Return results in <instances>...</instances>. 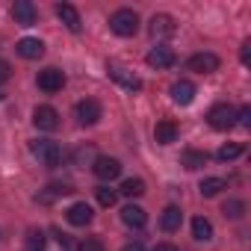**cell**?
Wrapping results in <instances>:
<instances>
[{
    "instance_id": "cell-31",
    "label": "cell",
    "mask_w": 251,
    "mask_h": 251,
    "mask_svg": "<svg viewBox=\"0 0 251 251\" xmlns=\"http://www.w3.org/2000/svg\"><path fill=\"white\" fill-rule=\"evenodd\" d=\"M239 59H242V65H248V62H251V42H242V50H239Z\"/></svg>"
},
{
    "instance_id": "cell-6",
    "label": "cell",
    "mask_w": 251,
    "mask_h": 251,
    "mask_svg": "<svg viewBox=\"0 0 251 251\" xmlns=\"http://www.w3.org/2000/svg\"><path fill=\"white\" fill-rule=\"evenodd\" d=\"M186 68L195 74H213V71H219V56L216 53H192L186 59Z\"/></svg>"
},
{
    "instance_id": "cell-2",
    "label": "cell",
    "mask_w": 251,
    "mask_h": 251,
    "mask_svg": "<svg viewBox=\"0 0 251 251\" xmlns=\"http://www.w3.org/2000/svg\"><path fill=\"white\" fill-rule=\"evenodd\" d=\"M30 151H33V157H36L42 166H48V169H56V166L62 163V148H59L56 142H50V139H36V142H30Z\"/></svg>"
},
{
    "instance_id": "cell-29",
    "label": "cell",
    "mask_w": 251,
    "mask_h": 251,
    "mask_svg": "<svg viewBox=\"0 0 251 251\" xmlns=\"http://www.w3.org/2000/svg\"><path fill=\"white\" fill-rule=\"evenodd\" d=\"M80 251H106V245H103V239H98V236H86V239L80 242Z\"/></svg>"
},
{
    "instance_id": "cell-8",
    "label": "cell",
    "mask_w": 251,
    "mask_h": 251,
    "mask_svg": "<svg viewBox=\"0 0 251 251\" xmlns=\"http://www.w3.org/2000/svg\"><path fill=\"white\" fill-rule=\"evenodd\" d=\"M62 86H65V74H62L59 68H45V71H39V89H42V92L53 95V92H59Z\"/></svg>"
},
{
    "instance_id": "cell-33",
    "label": "cell",
    "mask_w": 251,
    "mask_h": 251,
    "mask_svg": "<svg viewBox=\"0 0 251 251\" xmlns=\"http://www.w3.org/2000/svg\"><path fill=\"white\" fill-rule=\"evenodd\" d=\"M121 251H145V245H142V242H127Z\"/></svg>"
},
{
    "instance_id": "cell-4",
    "label": "cell",
    "mask_w": 251,
    "mask_h": 251,
    "mask_svg": "<svg viewBox=\"0 0 251 251\" xmlns=\"http://www.w3.org/2000/svg\"><path fill=\"white\" fill-rule=\"evenodd\" d=\"M106 71H109V77H112L121 89H127V92H139V89H142V80H139L127 65H121V62H109V65H106Z\"/></svg>"
},
{
    "instance_id": "cell-1",
    "label": "cell",
    "mask_w": 251,
    "mask_h": 251,
    "mask_svg": "<svg viewBox=\"0 0 251 251\" xmlns=\"http://www.w3.org/2000/svg\"><path fill=\"white\" fill-rule=\"evenodd\" d=\"M109 30L115 33V36H136V30H139V15L133 12V9H115L112 15H109Z\"/></svg>"
},
{
    "instance_id": "cell-3",
    "label": "cell",
    "mask_w": 251,
    "mask_h": 251,
    "mask_svg": "<svg viewBox=\"0 0 251 251\" xmlns=\"http://www.w3.org/2000/svg\"><path fill=\"white\" fill-rule=\"evenodd\" d=\"M207 121L213 130H230L236 124V109L230 103H216L210 112H207Z\"/></svg>"
},
{
    "instance_id": "cell-25",
    "label": "cell",
    "mask_w": 251,
    "mask_h": 251,
    "mask_svg": "<svg viewBox=\"0 0 251 251\" xmlns=\"http://www.w3.org/2000/svg\"><path fill=\"white\" fill-rule=\"evenodd\" d=\"M242 151H245V145H242V142H227V145H222V148L216 151V157H219L222 163H227V160H236Z\"/></svg>"
},
{
    "instance_id": "cell-19",
    "label": "cell",
    "mask_w": 251,
    "mask_h": 251,
    "mask_svg": "<svg viewBox=\"0 0 251 251\" xmlns=\"http://www.w3.org/2000/svg\"><path fill=\"white\" fill-rule=\"evenodd\" d=\"M15 50H18V56H24V59H39V56H45V45H42L39 39H21V42L15 45Z\"/></svg>"
},
{
    "instance_id": "cell-10",
    "label": "cell",
    "mask_w": 251,
    "mask_h": 251,
    "mask_svg": "<svg viewBox=\"0 0 251 251\" xmlns=\"http://www.w3.org/2000/svg\"><path fill=\"white\" fill-rule=\"evenodd\" d=\"M33 124H36L39 130H56V127H59V112H56L53 106H36Z\"/></svg>"
},
{
    "instance_id": "cell-14",
    "label": "cell",
    "mask_w": 251,
    "mask_h": 251,
    "mask_svg": "<svg viewBox=\"0 0 251 251\" xmlns=\"http://www.w3.org/2000/svg\"><path fill=\"white\" fill-rule=\"evenodd\" d=\"M145 62L151 68H172L175 65V50L172 48H151L148 56H145Z\"/></svg>"
},
{
    "instance_id": "cell-23",
    "label": "cell",
    "mask_w": 251,
    "mask_h": 251,
    "mask_svg": "<svg viewBox=\"0 0 251 251\" xmlns=\"http://www.w3.org/2000/svg\"><path fill=\"white\" fill-rule=\"evenodd\" d=\"M222 189H227V183H225L222 177H204L201 186H198V192H201L204 198H213V195H219Z\"/></svg>"
},
{
    "instance_id": "cell-20",
    "label": "cell",
    "mask_w": 251,
    "mask_h": 251,
    "mask_svg": "<svg viewBox=\"0 0 251 251\" xmlns=\"http://www.w3.org/2000/svg\"><path fill=\"white\" fill-rule=\"evenodd\" d=\"M71 192V186L68 183H50V186H45V192H39V204H53L56 198H62V195H68Z\"/></svg>"
},
{
    "instance_id": "cell-11",
    "label": "cell",
    "mask_w": 251,
    "mask_h": 251,
    "mask_svg": "<svg viewBox=\"0 0 251 251\" xmlns=\"http://www.w3.org/2000/svg\"><path fill=\"white\" fill-rule=\"evenodd\" d=\"M65 219H68L74 227H86V225L95 219V213H92V207H89L86 201H77V204H71V207L65 210Z\"/></svg>"
},
{
    "instance_id": "cell-5",
    "label": "cell",
    "mask_w": 251,
    "mask_h": 251,
    "mask_svg": "<svg viewBox=\"0 0 251 251\" xmlns=\"http://www.w3.org/2000/svg\"><path fill=\"white\" fill-rule=\"evenodd\" d=\"M77 121L83 124V127H92V124H98L100 121V115H103V109H100V103L95 100V98H83L80 103H77Z\"/></svg>"
},
{
    "instance_id": "cell-22",
    "label": "cell",
    "mask_w": 251,
    "mask_h": 251,
    "mask_svg": "<svg viewBox=\"0 0 251 251\" xmlns=\"http://www.w3.org/2000/svg\"><path fill=\"white\" fill-rule=\"evenodd\" d=\"M192 236H195L198 242H210V239H213V225H210L204 216H195V219H192Z\"/></svg>"
},
{
    "instance_id": "cell-34",
    "label": "cell",
    "mask_w": 251,
    "mask_h": 251,
    "mask_svg": "<svg viewBox=\"0 0 251 251\" xmlns=\"http://www.w3.org/2000/svg\"><path fill=\"white\" fill-rule=\"evenodd\" d=\"M154 251H177V248H175V245H172V242H160V245H157V248H154Z\"/></svg>"
},
{
    "instance_id": "cell-18",
    "label": "cell",
    "mask_w": 251,
    "mask_h": 251,
    "mask_svg": "<svg viewBox=\"0 0 251 251\" xmlns=\"http://www.w3.org/2000/svg\"><path fill=\"white\" fill-rule=\"evenodd\" d=\"M121 222L127 225V227H145V222H148V213L142 210V207H136V204H127L121 210Z\"/></svg>"
},
{
    "instance_id": "cell-15",
    "label": "cell",
    "mask_w": 251,
    "mask_h": 251,
    "mask_svg": "<svg viewBox=\"0 0 251 251\" xmlns=\"http://www.w3.org/2000/svg\"><path fill=\"white\" fill-rule=\"evenodd\" d=\"M172 100L175 103H180V106H189L192 100H195V86L189 83V80H177V83H172Z\"/></svg>"
},
{
    "instance_id": "cell-28",
    "label": "cell",
    "mask_w": 251,
    "mask_h": 251,
    "mask_svg": "<svg viewBox=\"0 0 251 251\" xmlns=\"http://www.w3.org/2000/svg\"><path fill=\"white\" fill-rule=\"evenodd\" d=\"M95 195H98V204H100V207H112V204L118 201V192L109 189V186H98Z\"/></svg>"
},
{
    "instance_id": "cell-9",
    "label": "cell",
    "mask_w": 251,
    "mask_h": 251,
    "mask_svg": "<svg viewBox=\"0 0 251 251\" xmlns=\"http://www.w3.org/2000/svg\"><path fill=\"white\" fill-rule=\"evenodd\" d=\"M92 172H95L100 180H112V177H118V175H121V163H118L115 157H95Z\"/></svg>"
},
{
    "instance_id": "cell-30",
    "label": "cell",
    "mask_w": 251,
    "mask_h": 251,
    "mask_svg": "<svg viewBox=\"0 0 251 251\" xmlns=\"http://www.w3.org/2000/svg\"><path fill=\"white\" fill-rule=\"evenodd\" d=\"M236 121L242 124V127H248V124H251V106H242V109L236 112Z\"/></svg>"
},
{
    "instance_id": "cell-12",
    "label": "cell",
    "mask_w": 251,
    "mask_h": 251,
    "mask_svg": "<svg viewBox=\"0 0 251 251\" xmlns=\"http://www.w3.org/2000/svg\"><path fill=\"white\" fill-rule=\"evenodd\" d=\"M56 15H59V21L71 30V33H80L83 30V21H80V12L71 6V3H56Z\"/></svg>"
},
{
    "instance_id": "cell-26",
    "label": "cell",
    "mask_w": 251,
    "mask_h": 251,
    "mask_svg": "<svg viewBox=\"0 0 251 251\" xmlns=\"http://www.w3.org/2000/svg\"><path fill=\"white\" fill-rule=\"evenodd\" d=\"M222 213H225V219H242V216H245V201L230 198V201L222 204Z\"/></svg>"
},
{
    "instance_id": "cell-16",
    "label": "cell",
    "mask_w": 251,
    "mask_h": 251,
    "mask_svg": "<svg viewBox=\"0 0 251 251\" xmlns=\"http://www.w3.org/2000/svg\"><path fill=\"white\" fill-rule=\"evenodd\" d=\"M154 139H157L160 145H172V142H177V124H175V121H169V118L157 121V127H154Z\"/></svg>"
},
{
    "instance_id": "cell-27",
    "label": "cell",
    "mask_w": 251,
    "mask_h": 251,
    "mask_svg": "<svg viewBox=\"0 0 251 251\" xmlns=\"http://www.w3.org/2000/svg\"><path fill=\"white\" fill-rule=\"evenodd\" d=\"M45 245H48V236L42 230H30L24 239V251H45Z\"/></svg>"
},
{
    "instance_id": "cell-21",
    "label": "cell",
    "mask_w": 251,
    "mask_h": 251,
    "mask_svg": "<svg viewBox=\"0 0 251 251\" xmlns=\"http://www.w3.org/2000/svg\"><path fill=\"white\" fill-rule=\"evenodd\" d=\"M180 166L189 169V172H198V169L207 166V154L204 151H183L180 154Z\"/></svg>"
},
{
    "instance_id": "cell-35",
    "label": "cell",
    "mask_w": 251,
    "mask_h": 251,
    "mask_svg": "<svg viewBox=\"0 0 251 251\" xmlns=\"http://www.w3.org/2000/svg\"><path fill=\"white\" fill-rule=\"evenodd\" d=\"M0 98H3V95H0Z\"/></svg>"
},
{
    "instance_id": "cell-13",
    "label": "cell",
    "mask_w": 251,
    "mask_h": 251,
    "mask_svg": "<svg viewBox=\"0 0 251 251\" xmlns=\"http://www.w3.org/2000/svg\"><path fill=\"white\" fill-rule=\"evenodd\" d=\"M175 33H177V27H175V18L172 15H154L151 18V36L154 39H169Z\"/></svg>"
},
{
    "instance_id": "cell-24",
    "label": "cell",
    "mask_w": 251,
    "mask_h": 251,
    "mask_svg": "<svg viewBox=\"0 0 251 251\" xmlns=\"http://www.w3.org/2000/svg\"><path fill=\"white\" fill-rule=\"evenodd\" d=\"M118 192L127 195V198H139V195H145V180H142V177H127V180L121 183Z\"/></svg>"
},
{
    "instance_id": "cell-7",
    "label": "cell",
    "mask_w": 251,
    "mask_h": 251,
    "mask_svg": "<svg viewBox=\"0 0 251 251\" xmlns=\"http://www.w3.org/2000/svg\"><path fill=\"white\" fill-rule=\"evenodd\" d=\"M12 18L21 27H33L39 21V12H36V6L30 3V0H15V3H12Z\"/></svg>"
},
{
    "instance_id": "cell-32",
    "label": "cell",
    "mask_w": 251,
    "mask_h": 251,
    "mask_svg": "<svg viewBox=\"0 0 251 251\" xmlns=\"http://www.w3.org/2000/svg\"><path fill=\"white\" fill-rule=\"evenodd\" d=\"M12 77V68H9V62H3V59H0V83H6Z\"/></svg>"
},
{
    "instance_id": "cell-17",
    "label": "cell",
    "mask_w": 251,
    "mask_h": 251,
    "mask_svg": "<svg viewBox=\"0 0 251 251\" xmlns=\"http://www.w3.org/2000/svg\"><path fill=\"white\" fill-rule=\"evenodd\" d=\"M180 225H183V213H180V207H166L163 210V216H160V227L166 230V233H175V230H180Z\"/></svg>"
}]
</instances>
